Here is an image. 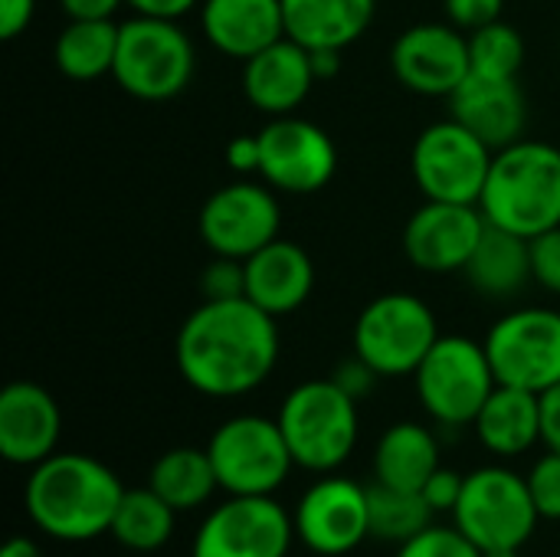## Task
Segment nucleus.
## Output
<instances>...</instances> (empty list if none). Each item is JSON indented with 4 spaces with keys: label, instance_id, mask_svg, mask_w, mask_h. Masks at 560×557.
<instances>
[{
    "label": "nucleus",
    "instance_id": "6",
    "mask_svg": "<svg viewBox=\"0 0 560 557\" xmlns=\"http://www.w3.org/2000/svg\"><path fill=\"white\" fill-rule=\"evenodd\" d=\"M436 341L440 328L430 305L410 292L377 295L354 322V355L381 378L417 374Z\"/></svg>",
    "mask_w": 560,
    "mask_h": 557
},
{
    "label": "nucleus",
    "instance_id": "37",
    "mask_svg": "<svg viewBox=\"0 0 560 557\" xmlns=\"http://www.w3.org/2000/svg\"><path fill=\"white\" fill-rule=\"evenodd\" d=\"M463 483H466V479H459L456 473L436 469V473L430 476V483L423 486V499L430 502L433 512H436V509H456V502H459V496H463Z\"/></svg>",
    "mask_w": 560,
    "mask_h": 557
},
{
    "label": "nucleus",
    "instance_id": "23",
    "mask_svg": "<svg viewBox=\"0 0 560 557\" xmlns=\"http://www.w3.org/2000/svg\"><path fill=\"white\" fill-rule=\"evenodd\" d=\"M374 10L377 0H282L285 36L305 49H348L368 33Z\"/></svg>",
    "mask_w": 560,
    "mask_h": 557
},
{
    "label": "nucleus",
    "instance_id": "22",
    "mask_svg": "<svg viewBox=\"0 0 560 557\" xmlns=\"http://www.w3.org/2000/svg\"><path fill=\"white\" fill-rule=\"evenodd\" d=\"M315 266L299 243L272 240L246 259V299L269 315H289L308 302Z\"/></svg>",
    "mask_w": 560,
    "mask_h": 557
},
{
    "label": "nucleus",
    "instance_id": "12",
    "mask_svg": "<svg viewBox=\"0 0 560 557\" xmlns=\"http://www.w3.org/2000/svg\"><path fill=\"white\" fill-rule=\"evenodd\" d=\"M282 210L276 190L262 181H233L213 190L197 217V230L203 246L213 256L249 259L272 240H279Z\"/></svg>",
    "mask_w": 560,
    "mask_h": 557
},
{
    "label": "nucleus",
    "instance_id": "44",
    "mask_svg": "<svg viewBox=\"0 0 560 557\" xmlns=\"http://www.w3.org/2000/svg\"><path fill=\"white\" fill-rule=\"evenodd\" d=\"M312 53V69L318 82H328L341 72V53L345 49H308Z\"/></svg>",
    "mask_w": 560,
    "mask_h": 557
},
{
    "label": "nucleus",
    "instance_id": "34",
    "mask_svg": "<svg viewBox=\"0 0 560 557\" xmlns=\"http://www.w3.org/2000/svg\"><path fill=\"white\" fill-rule=\"evenodd\" d=\"M532 499L538 506V515L560 519V453H548L528 476Z\"/></svg>",
    "mask_w": 560,
    "mask_h": 557
},
{
    "label": "nucleus",
    "instance_id": "26",
    "mask_svg": "<svg viewBox=\"0 0 560 557\" xmlns=\"http://www.w3.org/2000/svg\"><path fill=\"white\" fill-rule=\"evenodd\" d=\"M374 466L377 483L407 492H423L430 476L440 469V450L430 430H423L420 423H397L381 437Z\"/></svg>",
    "mask_w": 560,
    "mask_h": 557
},
{
    "label": "nucleus",
    "instance_id": "5",
    "mask_svg": "<svg viewBox=\"0 0 560 557\" xmlns=\"http://www.w3.org/2000/svg\"><path fill=\"white\" fill-rule=\"evenodd\" d=\"M354 404L335 378L299 384L279 410V430L292 460L305 469H335L345 463L358 440Z\"/></svg>",
    "mask_w": 560,
    "mask_h": 557
},
{
    "label": "nucleus",
    "instance_id": "19",
    "mask_svg": "<svg viewBox=\"0 0 560 557\" xmlns=\"http://www.w3.org/2000/svg\"><path fill=\"white\" fill-rule=\"evenodd\" d=\"M315 82L318 79L312 69V53L292 36H282L279 43L243 62V92L249 105L269 118L295 115Z\"/></svg>",
    "mask_w": 560,
    "mask_h": 557
},
{
    "label": "nucleus",
    "instance_id": "29",
    "mask_svg": "<svg viewBox=\"0 0 560 557\" xmlns=\"http://www.w3.org/2000/svg\"><path fill=\"white\" fill-rule=\"evenodd\" d=\"M125 548L135 552H154L161 548L171 532H174V509L148 486V489H135L125 492L118 502V512L112 519L108 529Z\"/></svg>",
    "mask_w": 560,
    "mask_h": 557
},
{
    "label": "nucleus",
    "instance_id": "14",
    "mask_svg": "<svg viewBox=\"0 0 560 557\" xmlns=\"http://www.w3.org/2000/svg\"><path fill=\"white\" fill-rule=\"evenodd\" d=\"M394 76L417 95H453L469 69V33L446 23L407 26L390 46Z\"/></svg>",
    "mask_w": 560,
    "mask_h": 557
},
{
    "label": "nucleus",
    "instance_id": "42",
    "mask_svg": "<svg viewBox=\"0 0 560 557\" xmlns=\"http://www.w3.org/2000/svg\"><path fill=\"white\" fill-rule=\"evenodd\" d=\"M135 13L141 16H158V20H180L203 0H125Z\"/></svg>",
    "mask_w": 560,
    "mask_h": 557
},
{
    "label": "nucleus",
    "instance_id": "15",
    "mask_svg": "<svg viewBox=\"0 0 560 557\" xmlns=\"http://www.w3.org/2000/svg\"><path fill=\"white\" fill-rule=\"evenodd\" d=\"M489 220L476 204L427 200L404 227V253L420 272H463Z\"/></svg>",
    "mask_w": 560,
    "mask_h": 557
},
{
    "label": "nucleus",
    "instance_id": "24",
    "mask_svg": "<svg viewBox=\"0 0 560 557\" xmlns=\"http://www.w3.org/2000/svg\"><path fill=\"white\" fill-rule=\"evenodd\" d=\"M463 276L486 299L518 295L535 279L532 276V240L489 223L472 259L466 263Z\"/></svg>",
    "mask_w": 560,
    "mask_h": 557
},
{
    "label": "nucleus",
    "instance_id": "11",
    "mask_svg": "<svg viewBox=\"0 0 560 557\" xmlns=\"http://www.w3.org/2000/svg\"><path fill=\"white\" fill-rule=\"evenodd\" d=\"M210 463L217 483L233 496H269L295 463L279 420L233 417L210 440Z\"/></svg>",
    "mask_w": 560,
    "mask_h": 557
},
{
    "label": "nucleus",
    "instance_id": "10",
    "mask_svg": "<svg viewBox=\"0 0 560 557\" xmlns=\"http://www.w3.org/2000/svg\"><path fill=\"white\" fill-rule=\"evenodd\" d=\"M499 384L545 394L560 384V312L518 309L499 318L482 341Z\"/></svg>",
    "mask_w": 560,
    "mask_h": 557
},
{
    "label": "nucleus",
    "instance_id": "4",
    "mask_svg": "<svg viewBox=\"0 0 560 557\" xmlns=\"http://www.w3.org/2000/svg\"><path fill=\"white\" fill-rule=\"evenodd\" d=\"M197 69V53L190 36L177 20H158L135 13L118 26V53L112 79L121 92L141 102H167L180 95Z\"/></svg>",
    "mask_w": 560,
    "mask_h": 557
},
{
    "label": "nucleus",
    "instance_id": "38",
    "mask_svg": "<svg viewBox=\"0 0 560 557\" xmlns=\"http://www.w3.org/2000/svg\"><path fill=\"white\" fill-rule=\"evenodd\" d=\"M226 164L236 174H259V135H240L226 144Z\"/></svg>",
    "mask_w": 560,
    "mask_h": 557
},
{
    "label": "nucleus",
    "instance_id": "1",
    "mask_svg": "<svg viewBox=\"0 0 560 557\" xmlns=\"http://www.w3.org/2000/svg\"><path fill=\"white\" fill-rule=\"evenodd\" d=\"M177 368L207 397H240L256 391L279 361L276 315L246 295L200 302L177 332Z\"/></svg>",
    "mask_w": 560,
    "mask_h": 557
},
{
    "label": "nucleus",
    "instance_id": "18",
    "mask_svg": "<svg viewBox=\"0 0 560 557\" xmlns=\"http://www.w3.org/2000/svg\"><path fill=\"white\" fill-rule=\"evenodd\" d=\"M450 115L479 135L492 151H502L525 138L528 98L518 79H486L466 76V82L450 95Z\"/></svg>",
    "mask_w": 560,
    "mask_h": 557
},
{
    "label": "nucleus",
    "instance_id": "31",
    "mask_svg": "<svg viewBox=\"0 0 560 557\" xmlns=\"http://www.w3.org/2000/svg\"><path fill=\"white\" fill-rule=\"evenodd\" d=\"M525 66V36L505 23H486L469 33V69L486 79H518Z\"/></svg>",
    "mask_w": 560,
    "mask_h": 557
},
{
    "label": "nucleus",
    "instance_id": "7",
    "mask_svg": "<svg viewBox=\"0 0 560 557\" xmlns=\"http://www.w3.org/2000/svg\"><path fill=\"white\" fill-rule=\"evenodd\" d=\"M492 158L495 151L450 115L420 131V138L413 141L410 171L427 200L479 207Z\"/></svg>",
    "mask_w": 560,
    "mask_h": 557
},
{
    "label": "nucleus",
    "instance_id": "8",
    "mask_svg": "<svg viewBox=\"0 0 560 557\" xmlns=\"http://www.w3.org/2000/svg\"><path fill=\"white\" fill-rule=\"evenodd\" d=\"M499 387L486 345L463 335H440L417 368V394L423 407L446 427L476 423L482 404Z\"/></svg>",
    "mask_w": 560,
    "mask_h": 557
},
{
    "label": "nucleus",
    "instance_id": "16",
    "mask_svg": "<svg viewBox=\"0 0 560 557\" xmlns=\"http://www.w3.org/2000/svg\"><path fill=\"white\" fill-rule=\"evenodd\" d=\"M289 515L269 496H233L200 529L194 557H285Z\"/></svg>",
    "mask_w": 560,
    "mask_h": 557
},
{
    "label": "nucleus",
    "instance_id": "21",
    "mask_svg": "<svg viewBox=\"0 0 560 557\" xmlns=\"http://www.w3.org/2000/svg\"><path fill=\"white\" fill-rule=\"evenodd\" d=\"M200 26L213 49L246 62L285 36V13L282 0H203Z\"/></svg>",
    "mask_w": 560,
    "mask_h": 557
},
{
    "label": "nucleus",
    "instance_id": "13",
    "mask_svg": "<svg viewBox=\"0 0 560 557\" xmlns=\"http://www.w3.org/2000/svg\"><path fill=\"white\" fill-rule=\"evenodd\" d=\"M259 135V177L279 194H318L338 171L331 135L299 115L272 118Z\"/></svg>",
    "mask_w": 560,
    "mask_h": 557
},
{
    "label": "nucleus",
    "instance_id": "3",
    "mask_svg": "<svg viewBox=\"0 0 560 557\" xmlns=\"http://www.w3.org/2000/svg\"><path fill=\"white\" fill-rule=\"evenodd\" d=\"M479 210L525 240L560 227V148L522 138L495 151Z\"/></svg>",
    "mask_w": 560,
    "mask_h": 557
},
{
    "label": "nucleus",
    "instance_id": "33",
    "mask_svg": "<svg viewBox=\"0 0 560 557\" xmlns=\"http://www.w3.org/2000/svg\"><path fill=\"white\" fill-rule=\"evenodd\" d=\"M200 292H203V302L246 295V263L230 259V256H213V263L203 266L200 272Z\"/></svg>",
    "mask_w": 560,
    "mask_h": 557
},
{
    "label": "nucleus",
    "instance_id": "28",
    "mask_svg": "<svg viewBox=\"0 0 560 557\" xmlns=\"http://www.w3.org/2000/svg\"><path fill=\"white\" fill-rule=\"evenodd\" d=\"M217 469L210 453L200 450H171L151 469V489L171 509H194L217 489Z\"/></svg>",
    "mask_w": 560,
    "mask_h": 557
},
{
    "label": "nucleus",
    "instance_id": "30",
    "mask_svg": "<svg viewBox=\"0 0 560 557\" xmlns=\"http://www.w3.org/2000/svg\"><path fill=\"white\" fill-rule=\"evenodd\" d=\"M430 515L433 509L423 499V492H407L384 483H374L368 489V522H371V535L377 538L410 542L430 529Z\"/></svg>",
    "mask_w": 560,
    "mask_h": 557
},
{
    "label": "nucleus",
    "instance_id": "17",
    "mask_svg": "<svg viewBox=\"0 0 560 557\" xmlns=\"http://www.w3.org/2000/svg\"><path fill=\"white\" fill-rule=\"evenodd\" d=\"M295 529L302 542L318 555H345L364 542L368 522V489L348 479L318 483L299 506Z\"/></svg>",
    "mask_w": 560,
    "mask_h": 557
},
{
    "label": "nucleus",
    "instance_id": "43",
    "mask_svg": "<svg viewBox=\"0 0 560 557\" xmlns=\"http://www.w3.org/2000/svg\"><path fill=\"white\" fill-rule=\"evenodd\" d=\"M69 20H112L125 0H59Z\"/></svg>",
    "mask_w": 560,
    "mask_h": 557
},
{
    "label": "nucleus",
    "instance_id": "32",
    "mask_svg": "<svg viewBox=\"0 0 560 557\" xmlns=\"http://www.w3.org/2000/svg\"><path fill=\"white\" fill-rule=\"evenodd\" d=\"M397 557H482V552L459 529L456 532L427 529L417 538L404 542V548H400Z\"/></svg>",
    "mask_w": 560,
    "mask_h": 557
},
{
    "label": "nucleus",
    "instance_id": "39",
    "mask_svg": "<svg viewBox=\"0 0 560 557\" xmlns=\"http://www.w3.org/2000/svg\"><path fill=\"white\" fill-rule=\"evenodd\" d=\"M36 13V0H0V36L16 39Z\"/></svg>",
    "mask_w": 560,
    "mask_h": 557
},
{
    "label": "nucleus",
    "instance_id": "27",
    "mask_svg": "<svg viewBox=\"0 0 560 557\" xmlns=\"http://www.w3.org/2000/svg\"><path fill=\"white\" fill-rule=\"evenodd\" d=\"M118 26L121 23L115 20H69L52 46L59 72L75 82L112 76L118 53Z\"/></svg>",
    "mask_w": 560,
    "mask_h": 557
},
{
    "label": "nucleus",
    "instance_id": "20",
    "mask_svg": "<svg viewBox=\"0 0 560 557\" xmlns=\"http://www.w3.org/2000/svg\"><path fill=\"white\" fill-rule=\"evenodd\" d=\"M59 427V407L39 384L16 381L0 394V453L10 463L49 460Z\"/></svg>",
    "mask_w": 560,
    "mask_h": 557
},
{
    "label": "nucleus",
    "instance_id": "46",
    "mask_svg": "<svg viewBox=\"0 0 560 557\" xmlns=\"http://www.w3.org/2000/svg\"><path fill=\"white\" fill-rule=\"evenodd\" d=\"M482 557H518V548H495V552H482Z\"/></svg>",
    "mask_w": 560,
    "mask_h": 557
},
{
    "label": "nucleus",
    "instance_id": "45",
    "mask_svg": "<svg viewBox=\"0 0 560 557\" xmlns=\"http://www.w3.org/2000/svg\"><path fill=\"white\" fill-rule=\"evenodd\" d=\"M0 557H43V555H39V548H36L33 542H26V538H10V542L3 545Z\"/></svg>",
    "mask_w": 560,
    "mask_h": 557
},
{
    "label": "nucleus",
    "instance_id": "25",
    "mask_svg": "<svg viewBox=\"0 0 560 557\" xmlns=\"http://www.w3.org/2000/svg\"><path fill=\"white\" fill-rule=\"evenodd\" d=\"M479 440L499 456H518L541 440V401L532 391L499 384L476 417Z\"/></svg>",
    "mask_w": 560,
    "mask_h": 557
},
{
    "label": "nucleus",
    "instance_id": "2",
    "mask_svg": "<svg viewBox=\"0 0 560 557\" xmlns=\"http://www.w3.org/2000/svg\"><path fill=\"white\" fill-rule=\"evenodd\" d=\"M125 489L92 456H49L36 463L26 486V509L33 522L66 542H85L112 529Z\"/></svg>",
    "mask_w": 560,
    "mask_h": 557
},
{
    "label": "nucleus",
    "instance_id": "35",
    "mask_svg": "<svg viewBox=\"0 0 560 557\" xmlns=\"http://www.w3.org/2000/svg\"><path fill=\"white\" fill-rule=\"evenodd\" d=\"M532 276L538 286L560 295V227L532 240Z\"/></svg>",
    "mask_w": 560,
    "mask_h": 557
},
{
    "label": "nucleus",
    "instance_id": "9",
    "mask_svg": "<svg viewBox=\"0 0 560 557\" xmlns=\"http://www.w3.org/2000/svg\"><path fill=\"white\" fill-rule=\"evenodd\" d=\"M459 532L479 548H522L535 532L538 506L525 479L509 469H479L463 483V496L456 502Z\"/></svg>",
    "mask_w": 560,
    "mask_h": 557
},
{
    "label": "nucleus",
    "instance_id": "40",
    "mask_svg": "<svg viewBox=\"0 0 560 557\" xmlns=\"http://www.w3.org/2000/svg\"><path fill=\"white\" fill-rule=\"evenodd\" d=\"M374 378H381L371 364H364L358 355L351 358V361H345L341 368H338V374H335V381L358 401L361 394H368L371 391V384H374Z\"/></svg>",
    "mask_w": 560,
    "mask_h": 557
},
{
    "label": "nucleus",
    "instance_id": "36",
    "mask_svg": "<svg viewBox=\"0 0 560 557\" xmlns=\"http://www.w3.org/2000/svg\"><path fill=\"white\" fill-rule=\"evenodd\" d=\"M502 7L505 0H443L446 20L459 26L463 33H472L486 23L502 20Z\"/></svg>",
    "mask_w": 560,
    "mask_h": 557
},
{
    "label": "nucleus",
    "instance_id": "41",
    "mask_svg": "<svg viewBox=\"0 0 560 557\" xmlns=\"http://www.w3.org/2000/svg\"><path fill=\"white\" fill-rule=\"evenodd\" d=\"M541 401V440L551 453H560V384L538 394Z\"/></svg>",
    "mask_w": 560,
    "mask_h": 557
}]
</instances>
